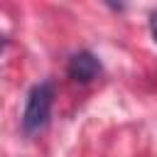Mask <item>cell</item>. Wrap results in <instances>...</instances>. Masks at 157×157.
<instances>
[{
  "mask_svg": "<svg viewBox=\"0 0 157 157\" xmlns=\"http://www.w3.org/2000/svg\"><path fill=\"white\" fill-rule=\"evenodd\" d=\"M52 105H54V86L49 81L34 83L27 93L25 110H22V132L25 135H39L52 118Z\"/></svg>",
  "mask_w": 157,
  "mask_h": 157,
  "instance_id": "obj_1",
  "label": "cell"
},
{
  "mask_svg": "<svg viewBox=\"0 0 157 157\" xmlns=\"http://www.w3.org/2000/svg\"><path fill=\"white\" fill-rule=\"evenodd\" d=\"M66 74L71 81L76 83H88L101 74V61L96 54H91L88 49H81L76 54H71L69 64H66Z\"/></svg>",
  "mask_w": 157,
  "mask_h": 157,
  "instance_id": "obj_2",
  "label": "cell"
},
{
  "mask_svg": "<svg viewBox=\"0 0 157 157\" xmlns=\"http://www.w3.org/2000/svg\"><path fill=\"white\" fill-rule=\"evenodd\" d=\"M150 32H152V39H155V44H157V10L150 12Z\"/></svg>",
  "mask_w": 157,
  "mask_h": 157,
  "instance_id": "obj_3",
  "label": "cell"
}]
</instances>
